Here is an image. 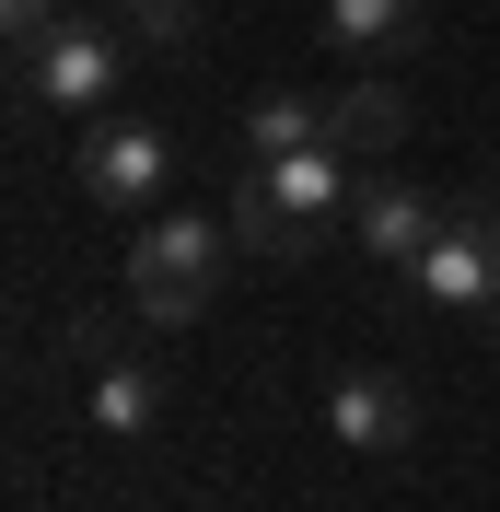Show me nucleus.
I'll list each match as a JSON object with an SVG mask.
<instances>
[{
	"label": "nucleus",
	"instance_id": "f257e3e1",
	"mask_svg": "<svg viewBox=\"0 0 500 512\" xmlns=\"http://www.w3.org/2000/svg\"><path fill=\"white\" fill-rule=\"evenodd\" d=\"M349 152L338 140H314V152H280V163H245V187H233V233L256 256H314L326 222H349Z\"/></svg>",
	"mask_w": 500,
	"mask_h": 512
},
{
	"label": "nucleus",
	"instance_id": "f03ea898",
	"mask_svg": "<svg viewBox=\"0 0 500 512\" xmlns=\"http://www.w3.org/2000/svg\"><path fill=\"white\" fill-rule=\"evenodd\" d=\"M221 256H233V233L210 222V210H152L140 222V245H128V291H140V315L152 326H198L221 291Z\"/></svg>",
	"mask_w": 500,
	"mask_h": 512
},
{
	"label": "nucleus",
	"instance_id": "7ed1b4c3",
	"mask_svg": "<svg viewBox=\"0 0 500 512\" xmlns=\"http://www.w3.org/2000/svg\"><path fill=\"white\" fill-rule=\"evenodd\" d=\"M407 280L431 291L442 315H489L500 303V198H442V233L419 245Z\"/></svg>",
	"mask_w": 500,
	"mask_h": 512
},
{
	"label": "nucleus",
	"instance_id": "20e7f679",
	"mask_svg": "<svg viewBox=\"0 0 500 512\" xmlns=\"http://www.w3.org/2000/svg\"><path fill=\"white\" fill-rule=\"evenodd\" d=\"M24 82V105H59V117H105L117 105V82H128V47H117V12H70V35L47 47V59H24L12 70Z\"/></svg>",
	"mask_w": 500,
	"mask_h": 512
},
{
	"label": "nucleus",
	"instance_id": "39448f33",
	"mask_svg": "<svg viewBox=\"0 0 500 512\" xmlns=\"http://www.w3.org/2000/svg\"><path fill=\"white\" fill-rule=\"evenodd\" d=\"M163 187H175V128L163 117H105L82 140V198L94 210H152Z\"/></svg>",
	"mask_w": 500,
	"mask_h": 512
},
{
	"label": "nucleus",
	"instance_id": "423d86ee",
	"mask_svg": "<svg viewBox=\"0 0 500 512\" xmlns=\"http://www.w3.org/2000/svg\"><path fill=\"white\" fill-rule=\"evenodd\" d=\"M431 233H442V198H431V187H407V175H361V187H349V245H361V256L419 268Z\"/></svg>",
	"mask_w": 500,
	"mask_h": 512
},
{
	"label": "nucleus",
	"instance_id": "0eeeda50",
	"mask_svg": "<svg viewBox=\"0 0 500 512\" xmlns=\"http://www.w3.org/2000/svg\"><path fill=\"white\" fill-rule=\"evenodd\" d=\"M326 431H338L349 454H407V443H419L407 373H338V384H326Z\"/></svg>",
	"mask_w": 500,
	"mask_h": 512
},
{
	"label": "nucleus",
	"instance_id": "6e6552de",
	"mask_svg": "<svg viewBox=\"0 0 500 512\" xmlns=\"http://www.w3.org/2000/svg\"><path fill=\"white\" fill-rule=\"evenodd\" d=\"M326 35H338V59H419V47H442V12L431 0H326Z\"/></svg>",
	"mask_w": 500,
	"mask_h": 512
},
{
	"label": "nucleus",
	"instance_id": "1a4fd4ad",
	"mask_svg": "<svg viewBox=\"0 0 500 512\" xmlns=\"http://www.w3.org/2000/svg\"><path fill=\"white\" fill-rule=\"evenodd\" d=\"M326 140H338L349 163L396 152V140H407V94H396V82H384V70H349L338 94H326Z\"/></svg>",
	"mask_w": 500,
	"mask_h": 512
},
{
	"label": "nucleus",
	"instance_id": "9d476101",
	"mask_svg": "<svg viewBox=\"0 0 500 512\" xmlns=\"http://www.w3.org/2000/svg\"><path fill=\"white\" fill-rule=\"evenodd\" d=\"M94 431H117V443H140V431H163V373H140V361H94Z\"/></svg>",
	"mask_w": 500,
	"mask_h": 512
},
{
	"label": "nucleus",
	"instance_id": "9b49d317",
	"mask_svg": "<svg viewBox=\"0 0 500 512\" xmlns=\"http://www.w3.org/2000/svg\"><path fill=\"white\" fill-rule=\"evenodd\" d=\"M314 140H326V94H256V105H245V163L314 152Z\"/></svg>",
	"mask_w": 500,
	"mask_h": 512
},
{
	"label": "nucleus",
	"instance_id": "f8f14e48",
	"mask_svg": "<svg viewBox=\"0 0 500 512\" xmlns=\"http://www.w3.org/2000/svg\"><path fill=\"white\" fill-rule=\"evenodd\" d=\"M0 35H12V70L47 59V47L70 35V0H0Z\"/></svg>",
	"mask_w": 500,
	"mask_h": 512
},
{
	"label": "nucleus",
	"instance_id": "ddd939ff",
	"mask_svg": "<svg viewBox=\"0 0 500 512\" xmlns=\"http://www.w3.org/2000/svg\"><path fill=\"white\" fill-rule=\"evenodd\" d=\"M140 47H198V0H105Z\"/></svg>",
	"mask_w": 500,
	"mask_h": 512
},
{
	"label": "nucleus",
	"instance_id": "4468645a",
	"mask_svg": "<svg viewBox=\"0 0 500 512\" xmlns=\"http://www.w3.org/2000/svg\"><path fill=\"white\" fill-rule=\"evenodd\" d=\"M59 350H70V361H117V326H105V315H70Z\"/></svg>",
	"mask_w": 500,
	"mask_h": 512
},
{
	"label": "nucleus",
	"instance_id": "2eb2a0df",
	"mask_svg": "<svg viewBox=\"0 0 500 512\" xmlns=\"http://www.w3.org/2000/svg\"><path fill=\"white\" fill-rule=\"evenodd\" d=\"M489 338H500V303H489Z\"/></svg>",
	"mask_w": 500,
	"mask_h": 512
}]
</instances>
